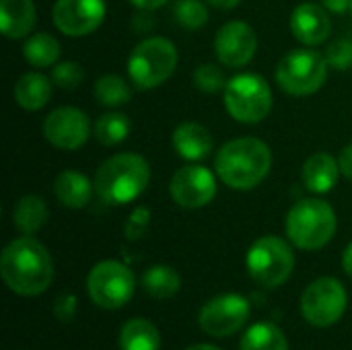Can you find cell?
<instances>
[{
	"label": "cell",
	"mask_w": 352,
	"mask_h": 350,
	"mask_svg": "<svg viewBox=\"0 0 352 350\" xmlns=\"http://www.w3.org/2000/svg\"><path fill=\"white\" fill-rule=\"evenodd\" d=\"M0 274L12 293L37 297L52 285L54 262L43 243H39L33 235H23L12 239L2 250Z\"/></svg>",
	"instance_id": "6da1fadb"
},
{
	"label": "cell",
	"mask_w": 352,
	"mask_h": 350,
	"mask_svg": "<svg viewBox=\"0 0 352 350\" xmlns=\"http://www.w3.org/2000/svg\"><path fill=\"white\" fill-rule=\"evenodd\" d=\"M272 167L270 146L260 138H235L225 142L214 159L219 179L233 190H252L264 182Z\"/></svg>",
	"instance_id": "7a4b0ae2"
},
{
	"label": "cell",
	"mask_w": 352,
	"mask_h": 350,
	"mask_svg": "<svg viewBox=\"0 0 352 350\" xmlns=\"http://www.w3.org/2000/svg\"><path fill=\"white\" fill-rule=\"evenodd\" d=\"M151 182V167L144 157L120 153L101 163L95 173L97 196L111 206H122L136 200Z\"/></svg>",
	"instance_id": "3957f363"
},
{
	"label": "cell",
	"mask_w": 352,
	"mask_h": 350,
	"mask_svg": "<svg viewBox=\"0 0 352 350\" xmlns=\"http://www.w3.org/2000/svg\"><path fill=\"white\" fill-rule=\"evenodd\" d=\"M336 212L320 198H303L287 215V235L299 250L314 252L330 243L336 233Z\"/></svg>",
	"instance_id": "277c9868"
},
{
	"label": "cell",
	"mask_w": 352,
	"mask_h": 350,
	"mask_svg": "<svg viewBox=\"0 0 352 350\" xmlns=\"http://www.w3.org/2000/svg\"><path fill=\"white\" fill-rule=\"evenodd\" d=\"M177 66V50L165 37L140 41L128 58V76L140 91L161 87Z\"/></svg>",
	"instance_id": "5b68a950"
},
{
	"label": "cell",
	"mask_w": 352,
	"mask_h": 350,
	"mask_svg": "<svg viewBox=\"0 0 352 350\" xmlns=\"http://www.w3.org/2000/svg\"><path fill=\"white\" fill-rule=\"evenodd\" d=\"M328 58L314 50H291L276 64L278 87L295 97H307L322 89L328 78Z\"/></svg>",
	"instance_id": "8992f818"
},
{
	"label": "cell",
	"mask_w": 352,
	"mask_h": 350,
	"mask_svg": "<svg viewBox=\"0 0 352 350\" xmlns=\"http://www.w3.org/2000/svg\"><path fill=\"white\" fill-rule=\"evenodd\" d=\"M245 266L254 283L264 289H276L293 274L295 254L285 239L276 235H264L248 250Z\"/></svg>",
	"instance_id": "52a82bcc"
},
{
	"label": "cell",
	"mask_w": 352,
	"mask_h": 350,
	"mask_svg": "<svg viewBox=\"0 0 352 350\" xmlns=\"http://www.w3.org/2000/svg\"><path fill=\"white\" fill-rule=\"evenodd\" d=\"M223 93L229 116L241 124H258L272 109V91L260 74H237Z\"/></svg>",
	"instance_id": "ba28073f"
},
{
	"label": "cell",
	"mask_w": 352,
	"mask_h": 350,
	"mask_svg": "<svg viewBox=\"0 0 352 350\" xmlns=\"http://www.w3.org/2000/svg\"><path fill=\"white\" fill-rule=\"evenodd\" d=\"M134 274L132 270L116 260H103L93 266L87 278V291L95 305L103 309H120L134 295Z\"/></svg>",
	"instance_id": "9c48e42d"
},
{
	"label": "cell",
	"mask_w": 352,
	"mask_h": 350,
	"mask_svg": "<svg viewBox=\"0 0 352 350\" xmlns=\"http://www.w3.org/2000/svg\"><path fill=\"white\" fill-rule=\"evenodd\" d=\"M349 297L342 283L334 276L314 281L301 297V314L316 328L334 326L346 309Z\"/></svg>",
	"instance_id": "30bf717a"
},
{
	"label": "cell",
	"mask_w": 352,
	"mask_h": 350,
	"mask_svg": "<svg viewBox=\"0 0 352 350\" xmlns=\"http://www.w3.org/2000/svg\"><path fill=\"white\" fill-rule=\"evenodd\" d=\"M250 320V303L237 293H225L204 303L198 316L200 328L214 338H227L239 332Z\"/></svg>",
	"instance_id": "8fae6325"
},
{
	"label": "cell",
	"mask_w": 352,
	"mask_h": 350,
	"mask_svg": "<svg viewBox=\"0 0 352 350\" xmlns=\"http://www.w3.org/2000/svg\"><path fill=\"white\" fill-rule=\"evenodd\" d=\"M171 198L182 208H202L217 196L214 173L200 165H186L177 169L169 184Z\"/></svg>",
	"instance_id": "7c38bea8"
},
{
	"label": "cell",
	"mask_w": 352,
	"mask_h": 350,
	"mask_svg": "<svg viewBox=\"0 0 352 350\" xmlns=\"http://www.w3.org/2000/svg\"><path fill=\"white\" fill-rule=\"evenodd\" d=\"M43 136L60 151H76L91 136L89 116L76 107H58L43 120Z\"/></svg>",
	"instance_id": "4fadbf2b"
},
{
	"label": "cell",
	"mask_w": 352,
	"mask_h": 350,
	"mask_svg": "<svg viewBox=\"0 0 352 350\" xmlns=\"http://www.w3.org/2000/svg\"><path fill=\"white\" fill-rule=\"evenodd\" d=\"M54 25L68 37L93 33L105 19V0H56Z\"/></svg>",
	"instance_id": "5bb4252c"
},
{
	"label": "cell",
	"mask_w": 352,
	"mask_h": 350,
	"mask_svg": "<svg viewBox=\"0 0 352 350\" xmlns=\"http://www.w3.org/2000/svg\"><path fill=\"white\" fill-rule=\"evenodd\" d=\"M258 50L256 31L243 21L225 23L214 37V52L223 66L241 68L250 64Z\"/></svg>",
	"instance_id": "9a60e30c"
},
{
	"label": "cell",
	"mask_w": 352,
	"mask_h": 350,
	"mask_svg": "<svg viewBox=\"0 0 352 350\" xmlns=\"http://www.w3.org/2000/svg\"><path fill=\"white\" fill-rule=\"evenodd\" d=\"M291 31L305 45H320L330 37L332 23L328 10L316 2H301L291 12Z\"/></svg>",
	"instance_id": "2e32d148"
},
{
	"label": "cell",
	"mask_w": 352,
	"mask_h": 350,
	"mask_svg": "<svg viewBox=\"0 0 352 350\" xmlns=\"http://www.w3.org/2000/svg\"><path fill=\"white\" fill-rule=\"evenodd\" d=\"M212 136L210 132L196 122H186L175 128L173 132V149L186 161H202L212 151Z\"/></svg>",
	"instance_id": "e0dca14e"
},
{
	"label": "cell",
	"mask_w": 352,
	"mask_h": 350,
	"mask_svg": "<svg viewBox=\"0 0 352 350\" xmlns=\"http://www.w3.org/2000/svg\"><path fill=\"white\" fill-rule=\"evenodd\" d=\"M37 10L33 0H0V25L8 39H21L35 27Z\"/></svg>",
	"instance_id": "ac0fdd59"
},
{
	"label": "cell",
	"mask_w": 352,
	"mask_h": 350,
	"mask_svg": "<svg viewBox=\"0 0 352 350\" xmlns=\"http://www.w3.org/2000/svg\"><path fill=\"white\" fill-rule=\"evenodd\" d=\"M340 165L330 153H316L303 165V184L314 194H326L338 184Z\"/></svg>",
	"instance_id": "d6986e66"
},
{
	"label": "cell",
	"mask_w": 352,
	"mask_h": 350,
	"mask_svg": "<svg viewBox=\"0 0 352 350\" xmlns=\"http://www.w3.org/2000/svg\"><path fill=\"white\" fill-rule=\"evenodd\" d=\"M93 190H95V184H91L87 175L72 171V169L62 171L54 182V194L58 202L74 210L85 208L91 202Z\"/></svg>",
	"instance_id": "ffe728a7"
},
{
	"label": "cell",
	"mask_w": 352,
	"mask_h": 350,
	"mask_svg": "<svg viewBox=\"0 0 352 350\" xmlns=\"http://www.w3.org/2000/svg\"><path fill=\"white\" fill-rule=\"evenodd\" d=\"M52 85L54 83H50L45 74H39V72L23 74L14 83V91H12L16 105L27 111H37L45 107L52 97Z\"/></svg>",
	"instance_id": "44dd1931"
},
{
	"label": "cell",
	"mask_w": 352,
	"mask_h": 350,
	"mask_svg": "<svg viewBox=\"0 0 352 350\" xmlns=\"http://www.w3.org/2000/svg\"><path fill=\"white\" fill-rule=\"evenodd\" d=\"M47 206L41 196L27 194L23 196L14 208H12V225L23 233V235H33L37 233L45 223H47Z\"/></svg>",
	"instance_id": "7402d4cb"
},
{
	"label": "cell",
	"mask_w": 352,
	"mask_h": 350,
	"mask_svg": "<svg viewBox=\"0 0 352 350\" xmlns=\"http://www.w3.org/2000/svg\"><path fill=\"white\" fill-rule=\"evenodd\" d=\"M120 349L122 350H159L161 334L153 322L144 318H132L124 324L120 332Z\"/></svg>",
	"instance_id": "603a6c76"
},
{
	"label": "cell",
	"mask_w": 352,
	"mask_h": 350,
	"mask_svg": "<svg viewBox=\"0 0 352 350\" xmlns=\"http://www.w3.org/2000/svg\"><path fill=\"white\" fill-rule=\"evenodd\" d=\"M182 287V278L175 268L167 264H157L144 270L142 274V289L153 299H171Z\"/></svg>",
	"instance_id": "cb8c5ba5"
},
{
	"label": "cell",
	"mask_w": 352,
	"mask_h": 350,
	"mask_svg": "<svg viewBox=\"0 0 352 350\" xmlns=\"http://www.w3.org/2000/svg\"><path fill=\"white\" fill-rule=\"evenodd\" d=\"M239 350H289L285 332L272 322H258L248 328Z\"/></svg>",
	"instance_id": "d4e9b609"
},
{
	"label": "cell",
	"mask_w": 352,
	"mask_h": 350,
	"mask_svg": "<svg viewBox=\"0 0 352 350\" xmlns=\"http://www.w3.org/2000/svg\"><path fill=\"white\" fill-rule=\"evenodd\" d=\"M23 56L27 64L35 68H47L54 66L60 58V43L50 33H35L31 35L23 45Z\"/></svg>",
	"instance_id": "484cf974"
},
{
	"label": "cell",
	"mask_w": 352,
	"mask_h": 350,
	"mask_svg": "<svg viewBox=\"0 0 352 350\" xmlns=\"http://www.w3.org/2000/svg\"><path fill=\"white\" fill-rule=\"evenodd\" d=\"M128 132H130V120H128V116H124L120 111L103 113L93 126V136L103 146H116V144L124 142Z\"/></svg>",
	"instance_id": "4316f807"
},
{
	"label": "cell",
	"mask_w": 352,
	"mask_h": 350,
	"mask_svg": "<svg viewBox=\"0 0 352 350\" xmlns=\"http://www.w3.org/2000/svg\"><path fill=\"white\" fill-rule=\"evenodd\" d=\"M93 95H95L97 103H101L105 107H120V105H126L130 101L132 89L122 76L103 74L101 78L95 80Z\"/></svg>",
	"instance_id": "83f0119b"
},
{
	"label": "cell",
	"mask_w": 352,
	"mask_h": 350,
	"mask_svg": "<svg viewBox=\"0 0 352 350\" xmlns=\"http://www.w3.org/2000/svg\"><path fill=\"white\" fill-rule=\"evenodd\" d=\"M173 19L186 29H200L208 21V8L200 0H177L173 6Z\"/></svg>",
	"instance_id": "f1b7e54d"
},
{
	"label": "cell",
	"mask_w": 352,
	"mask_h": 350,
	"mask_svg": "<svg viewBox=\"0 0 352 350\" xmlns=\"http://www.w3.org/2000/svg\"><path fill=\"white\" fill-rule=\"evenodd\" d=\"M227 76L223 72V68H219L217 64H202L196 68L194 72V85L204 91V93H219L225 91L227 87Z\"/></svg>",
	"instance_id": "f546056e"
},
{
	"label": "cell",
	"mask_w": 352,
	"mask_h": 350,
	"mask_svg": "<svg viewBox=\"0 0 352 350\" xmlns=\"http://www.w3.org/2000/svg\"><path fill=\"white\" fill-rule=\"evenodd\" d=\"M82 78H85L82 66L76 64V62H70V60L56 64L54 70H52V83L56 87L64 89V91H74L80 85Z\"/></svg>",
	"instance_id": "4dcf8cb0"
},
{
	"label": "cell",
	"mask_w": 352,
	"mask_h": 350,
	"mask_svg": "<svg viewBox=\"0 0 352 350\" xmlns=\"http://www.w3.org/2000/svg\"><path fill=\"white\" fill-rule=\"evenodd\" d=\"M328 64L336 70H346L352 66V33L334 39L328 47Z\"/></svg>",
	"instance_id": "1f68e13d"
},
{
	"label": "cell",
	"mask_w": 352,
	"mask_h": 350,
	"mask_svg": "<svg viewBox=\"0 0 352 350\" xmlns=\"http://www.w3.org/2000/svg\"><path fill=\"white\" fill-rule=\"evenodd\" d=\"M148 225H151V210L146 206H138L132 210V215L128 217L126 221V227H124V235L128 241H138L144 237V233L148 231Z\"/></svg>",
	"instance_id": "d6a6232c"
},
{
	"label": "cell",
	"mask_w": 352,
	"mask_h": 350,
	"mask_svg": "<svg viewBox=\"0 0 352 350\" xmlns=\"http://www.w3.org/2000/svg\"><path fill=\"white\" fill-rule=\"evenodd\" d=\"M54 316L60 324H70L76 316V297L72 293H62L54 301Z\"/></svg>",
	"instance_id": "836d02e7"
},
{
	"label": "cell",
	"mask_w": 352,
	"mask_h": 350,
	"mask_svg": "<svg viewBox=\"0 0 352 350\" xmlns=\"http://www.w3.org/2000/svg\"><path fill=\"white\" fill-rule=\"evenodd\" d=\"M338 165H340V173L352 182V144L342 149V153L338 157Z\"/></svg>",
	"instance_id": "e575fe53"
},
{
	"label": "cell",
	"mask_w": 352,
	"mask_h": 350,
	"mask_svg": "<svg viewBox=\"0 0 352 350\" xmlns=\"http://www.w3.org/2000/svg\"><path fill=\"white\" fill-rule=\"evenodd\" d=\"M322 6L330 12L342 14L352 6V0H322Z\"/></svg>",
	"instance_id": "d590c367"
},
{
	"label": "cell",
	"mask_w": 352,
	"mask_h": 350,
	"mask_svg": "<svg viewBox=\"0 0 352 350\" xmlns=\"http://www.w3.org/2000/svg\"><path fill=\"white\" fill-rule=\"evenodd\" d=\"M136 8H142V10H157L161 8L167 0H130Z\"/></svg>",
	"instance_id": "8d00e7d4"
},
{
	"label": "cell",
	"mask_w": 352,
	"mask_h": 350,
	"mask_svg": "<svg viewBox=\"0 0 352 350\" xmlns=\"http://www.w3.org/2000/svg\"><path fill=\"white\" fill-rule=\"evenodd\" d=\"M342 268H344V272L352 278V243L344 250V254H342Z\"/></svg>",
	"instance_id": "74e56055"
},
{
	"label": "cell",
	"mask_w": 352,
	"mask_h": 350,
	"mask_svg": "<svg viewBox=\"0 0 352 350\" xmlns=\"http://www.w3.org/2000/svg\"><path fill=\"white\" fill-rule=\"evenodd\" d=\"M212 6L217 8H223V10H229V8H235L241 0H208Z\"/></svg>",
	"instance_id": "f35d334b"
},
{
	"label": "cell",
	"mask_w": 352,
	"mask_h": 350,
	"mask_svg": "<svg viewBox=\"0 0 352 350\" xmlns=\"http://www.w3.org/2000/svg\"><path fill=\"white\" fill-rule=\"evenodd\" d=\"M186 350H223V349L212 347V344H196V347H190V349H186Z\"/></svg>",
	"instance_id": "ab89813d"
},
{
	"label": "cell",
	"mask_w": 352,
	"mask_h": 350,
	"mask_svg": "<svg viewBox=\"0 0 352 350\" xmlns=\"http://www.w3.org/2000/svg\"><path fill=\"white\" fill-rule=\"evenodd\" d=\"M351 10H352V6H351Z\"/></svg>",
	"instance_id": "60d3db41"
}]
</instances>
